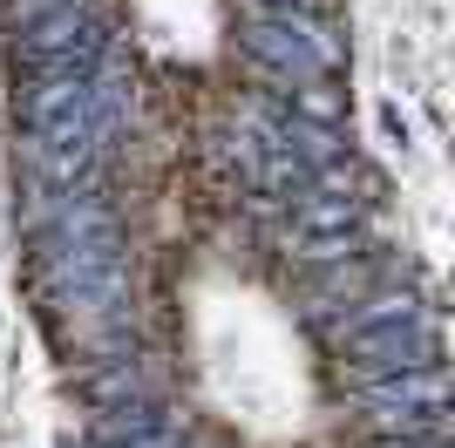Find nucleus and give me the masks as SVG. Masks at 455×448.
Wrapping results in <instances>:
<instances>
[{"label":"nucleus","mask_w":455,"mask_h":448,"mask_svg":"<svg viewBox=\"0 0 455 448\" xmlns=\"http://www.w3.org/2000/svg\"><path fill=\"white\" fill-rule=\"evenodd\" d=\"M299 244L306 238H347V231H354V218H361V197H320V190H313V197H299Z\"/></svg>","instance_id":"nucleus-5"},{"label":"nucleus","mask_w":455,"mask_h":448,"mask_svg":"<svg viewBox=\"0 0 455 448\" xmlns=\"http://www.w3.org/2000/svg\"><path fill=\"white\" fill-rule=\"evenodd\" d=\"M123 448H184V428H177V421H156L150 435H136V442H123Z\"/></svg>","instance_id":"nucleus-8"},{"label":"nucleus","mask_w":455,"mask_h":448,"mask_svg":"<svg viewBox=\"0 0 455 448\" xmlns=\"http://www.w3.org/2000/svg\"><path fill=\"white\" fill-rule=\"evenodd\" d=\"M156 421H171V414H164V401L136 394V401H123V408H109V414H102V435H109V442L123 448V442H136V435H150Z\"/></svg>","instance_id":"nucleus-6"},{"label":"nucleus","mask_w":455,"mask_h":448,"mask_svg":"<svg viewBox=\"0 0 455 448\" xmlns=\"http://www.w3.org/2000/svg\"><path fill=\"white\" fill-rule=\"evenodd\" d=\"M61 7H76V0H7L0 7V35H28V28H41L48 14H61Z\"/></svg>","instance_id":"nucleus-7"},{"label":"nucleus","mask_w":455,"mask_h":448,"mask_svg":"<svg viewBox=\"0 0 455 448\" xmlns=\"http://www.w3.org/2000/svg\"><path fill=\"white\" fill-rule=\"evenodd\" d=\"M374 448H380V442H374Z\"/></svg>","instance_id":"nucleus-9"},{"label":"nucleus","mask_w":455,"mask_h":448,"mask_svg":"<svg viewBox=\"0 0 455 448\" xmlns=\"http://www.w3.org/2000/svg\"><path fill=\"white\" fill-rule=\"evenodd\" d=\"M347 367L361 380H380V373H421L442 367V347L421 319H395V326H367V333H347Z\"/></svg>","instance_id":"nucleus-2"},{"label":"nucleus","mask_w":455,"mask_h":448,"mask_svg":"<svg viewBox=\"0 0 455 448\" xmlns=\"http://www.w3.org/2000/svg\"><path fill=\"white\" fill-rule=\"evenodd\" d=\"M82 394H89L102 414L123 408V401H136V394H143V360H136V347H116V354H102V360H95V373L82 380Z\"/></svg>","instance_id":"nucleus-4"},{"label":"nucleus","mask_w":455,"mask_h":448,"mask_svg":"<svg viewBox=\"0 0 455 448\" xmlns=\"http://www.w3.org/2000/svg\"><path fill=\"white\" fill-rule=\"evenodd\" d=\"M238 48H245L259 68H272L279 82H292V89H306V82H326V75H333V35L320 28V14H292V7H251V0H245Z\"/></svg>","instance_id":"nucleus-1"},{"label":"nucleus","mask_w":455,"mask_h":448,"mask_svg":"<svg viewBox=\"0 0 455 448\" xmlns=\"http://www.w3.org/2000/svg\"><path fill=\"white\" fill-rule=\"evenodd\" d=\"M367 414H442L449 408V380L442 367H421V373H380V380H361L354 388Z\"/></svg>","instance_id":"nucleus-3"}]
</instances>
